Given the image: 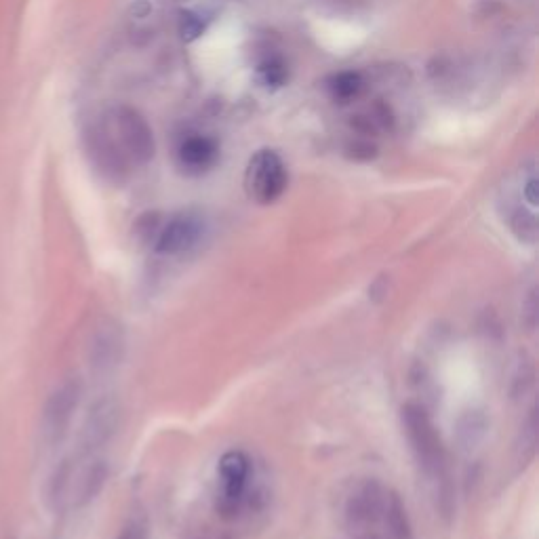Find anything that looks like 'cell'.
<instances>
[{"label": "cell", "mask_w": 539, "mask_h": 539, "mask_svg": "<svg viewBox=\"0 0 539 539\" xmlns=\"http://www.w3.org/2000/svg\"><path fill=\"white\" fill-rule=\"evenodd\" d=\"M116 539H150L146 521H142V518H133V521H129L123 527L121 535H118Z\"/></svg>", "instance_id": "16"}, {"label": "cell", "mask_w": 539, "mask_h": 539, "mask_svg": "<svg viewBox=\"0 0 539 539\" xmlns=\"http://www.w3.org/2000/svg\"><path fill=\"white\" fill-rule=\"evenodd\" d=\"M123 333L116 323L99 325L89 348V363L95 373H108L121 363L123 356Z\"/></svg>", "instance_id": "10"}, {"label": "cell", "mask_w": 539, "mask_h": 539, "mask_svg": "<svg viewBox=\"0 0 539 539\" xmlns=\"http://www.w3.org/2000/svg\"><path fill=\"white\" fill-rule=\"evenodd\" d=\"M253 466L247 453L228 451L219 459L217 478L219 489L215 499V510L222 518H236L247 504L249 483H251Z\"/></svg>", "instance_id": "5"}, {"label": "cell", "mask_w": 539, "mask_h": 539, "mask_svg": "<svg viewBox=\"0 0 539 539\" xmlns=\"http://www.w3.org/2000/svg\"><path fill=\"white\" fill-rule=\"evenodd\" d=\"M179 165H182L188 173H205L209 171L219 156V148L207 135H192L184 139L179 146Z\"/></svg>", "instance_id": "11"}, {"label": "cell", "mask_w": 539, "mask_h": 539, "mask_svg": "<svg viewBox=\"0 0 539 539\" xmlns=\"http://www.w3.org/2000/svg\"><path fill=\"white\" fill-rule=\"evenodd\" d=\"M118 403L114 398H102L97 401L85 419L83 434H81V453L78 455H93L99 447H104L118 426Z\"/></svg>", "instance_id": "9"}, {"label": "cell", "mask_w": 539, "mask_h": 539, "mask_svg": "<svg viewBox=\"0 0 539 539\" xmlns=\"http://www.w3.org/2000/svg\"><path fill=\"white\" fill-rule=\"evenodd\" d=\"M363 87H365V81L358 72L337 74L331 81V85H329L331 95L337 99V102H342V104H348V102H352V99H356L358 95H361Z\"/></svg>", "instance_id": "12"}, {"label": "cell", "mask_w": 539, "mask_h": 539, "mask_svg": "<svg viewBox=\"0 0 539 539\" xmlns=\"http://www.w3.org/2000/svg\"><path fill=\"white\" fill-rule=\"evenodd\" d=\"M205 32V22L194 13H182L179 17V34H182L184 41H196L198 36Z\"/></svg>", "instance_id": "14"}, {"label": "cell", "mask_w": 539, "mask_h": 539, "mask_svg": "<svg viewBox=\"0 0 539 539\" xmlns=\"http://www.w3.org/2000/svg\"><path fill=\"white\" fill-rule=\"evenodd\" d=\"M289 184L287 167L274 150H259L251 156L245 173L247 194L259 205H270L283 196Z\"/></svg>", "instance_id": "6"}, {"label": "cell", "mask_w": 539, "mask_h": 539, "mask_svg": "<svg viewBox=\"0 0 539 539\" xmlns=\"http://www.w3.org/2000/svg\"><path fill=\"white\" fill-rule=\"evenodd\" d=\"M81 394L83 386L78 377H68L64 384H59L53 390L43 411V432L47 436V441L51 443L62 441L66 430L70 428L74 411L78 403H81Z\"/></svg>", "instance_id": "7"}, {"label": "cell", "mask_w": 539, "mask_h": 539, "mask_svg": "<svg viewBox=\"0 0 539 539\" xmlns=\"http://www.w3.org/2000/svg\"><path fill=\"white\" fill-rule=\"evenodd\" d=\"M344 516L352 539H411L403 499L375 478L363 481L350 493Z\"/></svg>", "instance_id": "1"}, {"label": "cell", "mask_w": 539, "mask_h": 539, "mask_svg": "<svg viewBox=\"0 0 539 539\" xmlns=\"http://www.w3.org/2000/svg\"><path fill=\"white\" fill-rule=\"evenodd\" d=\"M259 74H262L264 81L272 87H283L287 81V68L281 59H270V62L262 64V68H259Z\"/></svg>", "instance_id": "15"}, {"label": "cell", "mask_w": 539, "mask_h": 539, "mask_svg": "<svg viewBox=\"0 0 539 539\" xmlns=\"http://www.w3.org/2000/svg\"><path fill=\"white\" fill-rule=\"evenodd\" d=\"M97 127L106 133L110 142L123 152V156L135 165H146L154 158V133L146 118L129 106L110 110Z\"/></svg>", "instance_id": "3"}, {"label": "cell", "mask_w": 539, "mask_h": 539, "mask_svg": "<svg viewBox=\"0 0 539 539\" xmlns=\"http://www.w3.org/2000/svg\"><path fill=\"white\" fill-rule=\"evenodd\" d=\"M108 466L95 455H78V462H66L53 481V499L83 508L104 489Z\"/></svg>", "instance_id": "4"}, {"label": "cell", "mask_w": 539, "mask_h": 539, "mask_svg": "<svg viewBox=\"0 0 539 539\" xmlns=\"http://www.w3.org/2000/svg\"><path fill=\"white\" fill-rule=\"evenodd\" d=\"M403 428H405L407 441L411 445V451L417 459L419 468H422L428 481L436 487V495L445 508L451 495H449L447 453H445L441 434H438L426 409L413 403L403 407Z\"/></svg>", "instance_id": "2"}, {"label": "cell", "mask_w": 539, "mask_h": 539, "mask_svg": "<svg viewBox=\"0 0 539 539\" xmlns=\"http://www.w3.org/2000/svg\"><path fill=\"white\" fill-rule=\"evenodd\" d=\"M205 232L203 219L194 213H177L161 224L154 236V249L163 255H179L190 251Z\"/></svg>", "instance_id": "8"}, {"label": "cell", "mask_w": 539, "mask_h": 539, "mask_svg": "<svg viewBox=\"0 0 539 539\" xmlns=\"http://www.w3.org/2000/svg\"><path fill=\"white\" fill-rule=\"evenodd\" d=\"M523 198L529 203V209L535 211V207H537V179H535V175H531L527 179V182H525V186H523Z\"/></svg>", "instance_id": "18"}, {"label": "cell", "mask_w": 539, "mask_h": 539, "mask_svg": "<svg viewBox=\"0 0 539 539\" xmlns=\"http://www.w3.org/2000/svg\"><path fill=\"white\" fill-rule=\"evenodd\" d=\"M510 228L518 241L533 245L537 241V217L533 209H516L510 217Z\"/></svg>", "instance_id": "13"}, {"label": "cell", "mask_w": 539, "mask_h": 539, "mask_svg": "<svg viewBox=\"0 0 539 539\" xmlns=\"http://www.w3.org/2000/svg\"><path fill=\"white\" fill-rule=\"evenodd\" d=\"M350 156L352 158H356V161H371V158L377 154V148L375 146H371V144H367V142H363V144H352L350 146Z\"/></svg>", "instance_id": "17"}]
</instances>
